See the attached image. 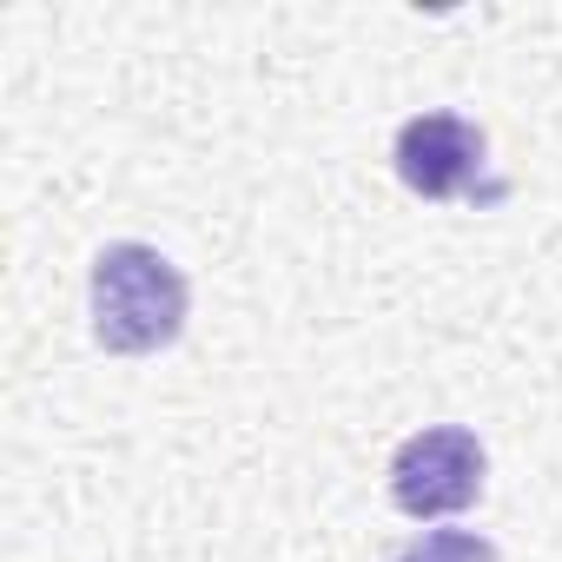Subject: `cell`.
Masks as SVG:
<instances>
[{"mask_svg":"<svg viewBox=\"0 0 562 562\" xmlns=\"http://www.w3.org/2000/svg\"><path fill=\"white\" fill-rule=\"evenodd\" d=\"M87 305H93V338L113 358H153L186 331L192 285L166 251L120 238V245H100V258H93Z\"/></svg>","mask_w":562,"mask_h":562,"instance_id":"6da1fadb","label":"cell"},{"mask_svg":"<svg viewBox=\"0 0 562 562\" xmlns=\"http://www.w3.org/2000/svg\"><path fill=\"white\" fill-rule=\"evenodd\" d=\"M391 562H496V542L476 529H424L417 542H404Z\"/></svg>","mask_w":562,"mask_h":562,"instance_id":"277c9868","label":"cell"},{"mask_svg":"<svg viewBox=\"0 0 562 562\" xmlns=\"http://www.w3.org/2000/svg\"><path fill=\"white\" fill-rule=\"evenodd\" d=\"M483 153H490V139L463 113H417V120L397 126V146H391L397 179L417 199H457V192H470L476 172H483Z\"/></svg>","mask_w":562,"mask_h":562,"instance_id":"3957f363","label":"cell"},{"mask_svg":"<svg viewBox=\"0 0 562 562\" xmlns=\"http://www.w3.org/2000/svg\"><path fill=\"white\" fill-rule=\"evenodd\" d=\"M483 476H490V457H483L476 430H463V424H424L391 457V503L404 516H417V522H437V516L470 509L483 496Z\"/></svg>","mask_w":562,"mask_h":562,"instance_id":"7a4b0ae2","label":"cell"}]
</instances>
